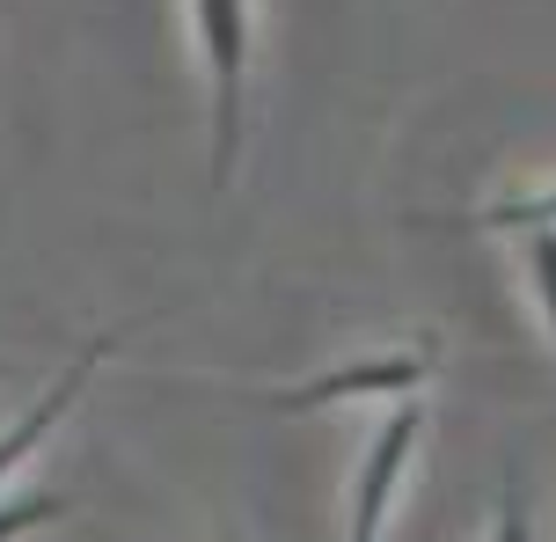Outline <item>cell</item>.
Here are the masks:
<instances>
[{
  "label": "cell",
  "mask_w": 556,
  "mask_h": 542,
  "mask_svg": "<svg viewBox=\"0 0 556 542\" xmlns=\"http://www.w3.org/2000/svg\"><path fill=\"white\" fill-rule=\"evenodd\" d=\"M198 8V45L213 74V191H227L235 154H242V117H250V0H191Z\"/></svg>",
  "instance_id": "cell-1"
},
{
  "label": "cell",
  "mask_w": 556,
  "mask_h": 542,
  "mask_svg": "<svg viewBox=\"0 0 556 542\" xmlns=\"http://www.w3.org/2000/svg\"><path fill=\"white\" fill-rule=\"evenodd\" d=\"M432 374V344H410V352H374V360H344V367L315 374V381H293V389H264L271 411H330V403L352 396H410L417 381Z\"/></svg>",
  "instance_id": "cell-2"
},
{
  "label": "cell",
  "mask_w": 556,
  "mask_h": 542,
  "mask_svg": "<svg viewBox=\"0 0 556 542\" xmlns=\"http://www.w3.org/2000/svg\"><path fill=\"white\" fill-rule=\"evenodd\" d=\"M417 426H425V411H417L410 396L381 418V432H374V448H366V462H359V484H352V535L344 542H381V520H389V506H395V484H403V469H410Z\"/></svg>",
  "instance_id": "cell-3"
},
{
  "label": "cell",
  "mask_w": 556,
  "mask_h": 542,
  "mask_svg": "<svg viewBox=\"0 0 556 542\" xmlns=\"http://www.w3.org/2000/svg\"><path fill=\"white\" fill-rule=\"evenodd\" d=\"M111 344H117L111 330H103V338H88L81 352H74V367L59 374L52 389H45V396L29 403V411H23V418H15V426L0 432V484H8V477H15V469H23V462L37 455L45 440H52V426H59V418H66V411H74V396H81V389H88V374H96V367H103V360H111Z\"/></svg>",
  "instance_id": "cell-4"
},
{
  "label": "cell",
  "mask_w": 556,
  "mask_h": 542,
  "mask_svg": "<svg viewBox=\"0 0 556 542\" xmlns=\"http://www.w3.org/2000/svg\"><path fill=\"white\" fill-rule=\"evenodd\" d=\"M440 228H491V235H542L556 228V184L549 191H520V199H498L483 213H446Z\"/></svg>",
  "instance_id": "cell-5"
},
{
  "label": "cell",
  "mask_w": 556,
  "mask_h": 542,
  "mask_svg": "<svg viewBox=\"0 0 556 542\" xmlns=\"http://www.w3.org/2000/svg\"><path fill=\"white\" fill-rule=\"evenodd\" d=\"M66 520V499L59 491H23V499H0V542H23L29 528H52Z\"/></svg>",
  "instance_id": "cell-6"
},
{
  "label": "cell",
  "mask_w": 556,
  "mask_h": 542,
  "mask_svg": "<svg viewBox=\"0 0 556 542\" xmlns=\"http://www.w3.org/2000/svg\"><path fill=\"white\" fill-rule=\"evenodd\" d=\"M528 279H534V301H542V315L556 330V228L528 235Z\"/></svg>",
  "instance_id": "cell-7"
},
{
  "label": "cell",
  "mask_w": 556,
  "mask_h": 542,
  "mask_svg": "<svg viewBox=\"0 0 556 542\" xmlns=\"http://www.w3.org/2000/svg\"><path fill=\"white\" fill-rule=\"evenodd\" d=\"M491 542H534L528 506H520V491H505V506H498V528H491Z\"/></svg>",
  "instance_id": "cell-8"
}]
</instances>
